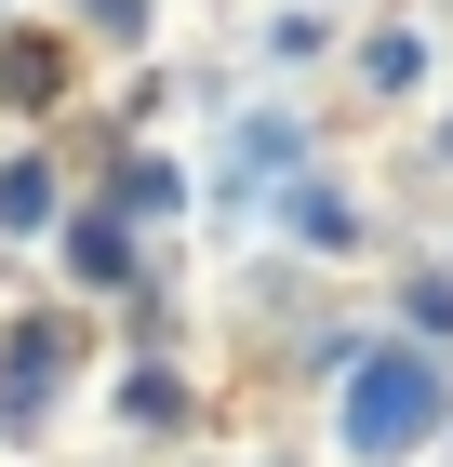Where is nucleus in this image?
<instances>
[{
  "mask_svg": "<svg viewBox=\"0 0 453 467\" xmlns=\"http://www.w3.org/2000/svg\"><path fill=\"white\" fill-rule=\"evenodd\" d=\"M347 454H374V467H400V454H427V441L453 428V374H440V348H360L347 360Z\"/></svg>",
  "mask_w": 453,
  "mask_h": 467,
  "instance_id": "1",
  "label": "nucleus"
},
{
  "mask_svg": "<svg viewBox=\"0 0 453 467\" xmlns=\"http://www.w3.org/2000/svg\"><path fill=\"white\" fill-rule=\"evenodd\" d=\"M0 108H14V120H54V108H67V40H54V27H0Z\"/></svg>",
  "mask_w": 453,
  "mask_h": 467,
  "instance_id": "2",
  "label": "nucleus"
},
{
  "mask_svg": "<svg viewBox=\"0 0 453 467\" xmlns=\"http://www.w3.org/2000/svg\"><path fill=\"white\" fill-rule=\"evenodd\" d=\"M360 94H386V108L427 94V40H414V27H374V40H360Z\"/></svg>",
  "mask_w": 453,
  "mask_h": 467,
  "instance_id": "3",
  "label": "nucleus"
},
{
  "mask_svg": "<svg viewBox=\"0 0 453 467\" xmlns=\"http://www.w3.org/2000/svg\"><path fill=\"white\" fill-rule=\"evenodd\" d=\"M0 227H14V241H40V227H54V161H0Z\"/></svg>",
  "mask_w": 453,
  "mask_h": 467,
  "instance_id": "4",
  "label": "nucleus"
},
{
  "mask_svg": "<svg viewBox=\"0 0 453 467\" xmlns=\"http://www.w3.org/2000/svg\"><path fill=\"white\" fill-rule=\"evenodd\" d=\"M67 267H80V281H120V267H134L120 214H80V227H67Z\"/></svg>",
  "mask_w": 453,
  "mask_h": 467,
  "instance_id": "5",
  "label": "nucleus"
},
{
  "mask_svg": "<svg viewBox=\"0 0 453 467\" xmlns=\"http://www.w3.org/2000/svg\"><path fill=\"white\" fill-rule=\"evenodd\" d=\"M400 294H414V348H427V334H453V267H414Z\"/></svg>",
  "mask_w": 453,
  "mask_h": 467,
  "instance_id": "6",
  "label": "nucleus"
},
{
  "mask_svg": "<svg viewBox=\"0 0 453 467\" xmlns=\"http://www.w3.org/2000/svg\"><path fill=\"white\" fill-rule=\"evenodd\" d=\"M67 14H80L94 40H147V14H160V0H67Z\"/></svg>",
  "mask_w": 453,
  "mask_h": 467,
  "instance_id": "7",
  "label": "nucleus"
}]
</instances>
